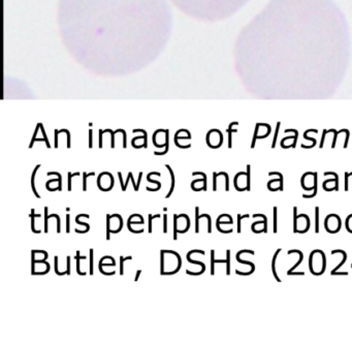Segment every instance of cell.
Here are the masks:
<instances>
[{
    "mask_svg": "<svg viewBox=\"0 0 352 340\" xmlns=\"http://www.w3.org/2000/svg\"><path fill=\"white\" fill-rule=\"evenodd\" d=\"M196 252H199V253H200V254H202V255H204V250H191V251H189L188 253H187V255H186L187 260H188V263H190V264L198 265V266H200V267H201V268L204 269V270H206V265H204V263H201V262H195V260H191L190 255H191L192 253H196Z\"/></svg>",
    "mask_w": 352,
    "mask_h": 340,
    "instance_id": "cell-13",
    "label": "cell"
},
{
    "mask_svg": "<svg viewBox=\"0 0 352 340\" xmlns=\"http://www.w3.org/2000/svg\"><path fill=\"white\" fill-rule=\"evenodd\" d=\"M297 207L293 208V232L298 234H305L309 231L311 220L307 214L297 215Z\"/></svg>",
    "mask_w": 352,
    "mask_h": 340,
    "instance_id": "cell-3",
    "label": "cell"
},
{
    "mask_svg": "<svg viewBox=\"0 0 352 340\" xmlns=\"http://www.w3.org/2000/svg\"><path fill=\"white\" fill-rule=\"evenodd\" d=\"M234 187L238 191L250 190L251 185V166L247 164V172H240L234 176Z\"/></svg>",
    "mask_w": 352,
    "mask_h": 340,
    "instance_id": "cell-4",
    "label": "cell"
},
{
    "mask_svg": "<svg viewBox=\"0 0 352 340\" xmlns=\"http://www.w3.org/2000/svg\"><path fill=\"white\" fill-rule=\"evenodd\" d=\"M80 217H86V218H90V216H89L88 214H79L78 216H76V222L78 224H80V225H84V226H86V228H87V231H88L89 232V230H90V224L89 223H87V222H82V221H80Z\"/></svg>",
    "mask_w": 352,
    "mask_h": 340,
    "instance_id": "cell-22",
    "label": "cell"
},
{
    "mask_svg": "<svg viewBox=\"0 0 352 340\" xmlns=\"http://www.w3.org/2000/svg\"><path fill=\"white\" fill-rule=\"evenodd\" d=\"M66 263H67V270H66V272H67V275L70 274V256H67V258H66Z\"/></svg>",
    "mask_w": 352,
    "mask_h": 340,
    "instance_id": "cell-45",
    "label": "cell"
},
{
    "mask_svg": "<svg viewBox=\"0 0 352 340\" xmlns=\"http://www.w3.org/2000/svg\"><path fill=\"white\" fill-rule=\"evenodd\" d=\"M34 211H35L34 209H31V213H30V215H29V216L31 217V231L34 233V234H39L40 231L35 230V224H34V219H35V217H40L41 215H40V214H34Z\"/></svg>",
    "mask_w": 352,
    "mask_h": 340,
    "instance_id": "cell-18",
    "label": "cell"
},
{
    "mask_svg": "<svg viewBox=\"0 0 352 340\" xmlns=\"http://www.w3.org/2000/svg\"><path fill=\"white\" fill-rule=\"evenodd\" d=\"M39 168H40V164H37V166L34 168L33 173H32V175H31V188H32V190H33L34 196H35L37 198H40V196L37 193V191H36V189H35V175H36V172H37Z\"/></svg>",
    "mask_w": 352,
    "mask_h": 340,
    "instance_id": "cell-16",
    "label": "cell"
},
{
    "mask_svg": "<svg viewBox=\"0 0 352 340\" xmlns=\"http://www.w3.org/2000/svg\"><path fill=\"white\" fill-rule=\"evenodd\" d=\"M111 228H112V223H111V215H106V240L111 239Z\"/></svg>",
    "mask_w": 352,
    "mask_h": 340,
    "instance_id": "cell-25",
    "label": "cell"
},
{
    "mask_svg": "<svg viewBox=\"0 0 352 340\" xmlns=\"http://www.w3.org/2000/svg\"><path fill=\"white\" fill-rule=\"evenodd\" d=\"M89 252H90V274L93 275V249L92 248H90Z\"/></svg>",
    "mask_w": 352,
    "mask_h": 340,
    "instance_id": "cell-41",
    "label": "cell"
},
{
    "mask_svg": "<svg viewBox=\"0 0 352 340\" xmlns=\"http://www.w3.org/2000/svg\"><path fill=\"white\" fill-rule=\"evenodd\" d=\"M293 139L294 140V143H293V148H295L296 146V140H297V131L295 130V136H287V138L283 139L282 141H281V147L282 148H289V147H292V143H289L290 140H292Z\"/></svg>",
    "mask_w": 352,
    "mask_h": 340,
    "instance_id": "cell-12",
    "label": "cell"
},
{
    "mask_svg": "<svg viewBox=\"0 0 352 340\" xmlns=\"http://www.w3.org/2000/svg\"><path fill=\"white\" fill-rule=\"evenodd\" d=\"M309 269L315 276H319L324 273L326 269V256L320 249H315L309 256Z\"/></svg>",
    "mask_w": 352,
    "mask_h": 340,
    "instance_id": "cell-1",
    "label": "cell"
},
{
    "mask_svg": "<svg viewBox=\"0 0 352 340\" xmlns=\"http://www.w3.org/2000/svg\"><path fill=\"white\" fill-rule=\"evenodd\" d=\"M277 211H278V208H277L276 206L274 207V233L275 234H277V232H278V225H277Z\"/></svg>",
    "mask_w": 352,
    "mask_h": 340,
    "instance_id": "cell-36",
    "label": "cell"
},
{
    "mask_svg": "<svg viewBox=\"0 0 352 340\" xmlns=\"http://www.w3.org/2000/svg\"><path fill=\"white\" fill-rule=\"evenodd\" d=\"M127 260H132V256H127V258L120 256V275L124 274V262Z\"/></svg>",
    "mask_w": 352,
    "mask_h": 340,
    "instance_id": "cell-31",
    "label": "cell"
},
{
    "mask_svg": "<svg viewBox=\"0 0 352 340\" xmlns=\"http://www.w3.org/2000/svg\"><path fill=\"white\" fill-rule=\"evenodd\" d=\"M315 233H319V207H315Z\"/></svg>",
    "mask_w": 352,
    "mask_h": 340,
    "instance_id": "cell-23",
    "label": "cell"
},
{
    "mask_svg": "<svg viewBox=\"0 0 352 340\" xmlns=\"http://www.w3.org/2000/svg\"><path fill=\"white\" fill-rule=\"evenodd\" d=\"M52 175H55V176H57L59 178L58 190H59V191H61V190H62V177H61V175L59 174V173H57V172H48V173H47V176H52Z\"/></svg>",
    "mask_w": 352,
    "mask_h": 340,
    "instance_id": "cell-27",
    "label": "cell"
},
{
    "mask_svg": "<svg viewBox=\"0 0 352 340\" xmlns=\"http://www.w3.org/2000/svg\"><path fill=\"white\" fill-rule=\"evenodd\" d=\"M165 168L168 169L169 174H170V189H169V191H168V193L165 196V198H170V196L172 194V191H174V188H175V174H174V171H172V169L170 168L169 164H165Z\"/></svg>",
    "mask_w": 352,
    "mask_h": 340,
    "instance_id": "cell-15",
    "label": "cell"
},
{
    "mask_svg": "<svg viewBox=\"0 0 352 340\" xmlns=\"http://www.w3.org/2000/svg\"><path fill=\"white\" fill-rule=\"evenodd\" d=\"M211 274H215V250H211Z\"/></svg>",
    "mask_w": 352,
    "mask_h": 340,
    "instance_id": "cell-30",
    "label": "cell"
},
{
    "mask_svg": "<svg viewBox=\"0 0 352 340\" xmlns=\"http://www.w3.org/2000/svg\"><path fill=\"white\" fill-rule=\"evenodd\" d=\"M217 173H213V190L216 191L217 190Z\"/></svg>",
    "mask_w": 352,
    "mask_h": 340,
    "instance_id": "cell-42",
    "label": "cell"
},
{
    "mask_svg": "<svg viewBox=\"0 0 352 340\" xmlns=\"http://www.w3.org/2000/svg\"><path fill=\"white\" fill-rule=\"evenodd\" d=\"M281 248H279V249L276 250V252H275L274 256H273V260H272V271H273V274H274V277L275 279L277 280L278 282H281V279L279 278L278 276V273H277V267H276V262H277V256H278V254L280 253L281 251Z\"/></svg>",
    "mask_w": 352,
    "mask_h": 340,
    "instance_id": "cell-14",
    "label": "cell"
},
{
    "mask_svg": "<svg viewBox=\"0 0 352 340\" xmlns=\"http://www.w3.org/2000/svg\"><path fill=\"white\" fill-rule=\"evenodd\" d=\"M163 233L164 234L167 233V215H166V212H164L163 215Z\"/></svg>",
    "mask_w": 352,
    "mask_h": 340,
    "instance_id": "cell-40",
    "label": "cell"
},
{
    "mask_svg": "<svg viewBox=\"0 0 352 340\" xmlns=\"http://www.w3.org/2000/svg\"><path fill=\"white\" fill-rule=\"evenodd\" d=\"M324 176H334L332 179H327L322 183V187L325 191H332V190H339V177L337 173L334 172H325Z\"/></svg>",
    "mask_w": 352,
    "mask_h": 340,
    "instance_id": "cell-7",
    "label": "cell"
},
{
    "mask_svg": "<svg viewBox=\"0 0 352 340\" xmlns=\"http://www.w3.org/2000/svg\"><path fill=\"white\" fill-rule=\"evenodd\" d=\"M72 177H73V175H72V173H68V191H70L71 190V179Z\"/></svg>",
    "mask_w": 352,
    "mask_h": 340,
    "instance_id": "cell-43",
    "label": "cell"
},
{
    "mask_svg": "<svg viewBox=\"0 0 352 340\" xmlns=\"http://www.w3.org/2000/svg\"><path fill=\"white\" fill-rule=\"evenodd\" d=\"M337 251H339V252H342V253H343V260H341V263L338 265V266L336 267V268H334V269H332V272H330V274H332V276H334V275H336V273L338 272V270L341 268V267L343 266V265L345 264V263H346V260H347V253L344 251V250H337Z\"/></svg>",
    "mask_w": 352,
    "mask_h": 340,
    "instance_id": "cell-17",
    "label": "cell"
},
{
    "mask_svg": "<svg viewBox=\"0 0 352 340\" xmlns=\"http://www.w3.org/2000/svg\"><path fill=\"white\" fill-rule=\"evenodd\" d=\"M55 273H56L57 275H58V276H62V275H65V274H67V272H59V270H58V256H55Z\"/></svg>",
    "mask_w": 352,
    "mask_h": 340,
    "instance_id": "cell-37",
    "label": "cell"
},
{
    "mask_svg": "<svg viewBox=\"0 0 352 340\" xmlns=\"http://www.w3.org/2000/svg\"><path fill=\"white\" fill-rule=\"evenodd\" d=\"M92 131L90 130V139H89V148H92Z\"/></svg>",
    "mask_w": 352,
    "mask_h": 340,
    "instance_id": "cell-50",
    "label": "cell"
},
{
    "mask_svg": "<svg viewBox=\"0 0 352 340\" xmlns=\"http://www.w3.org/2000/svg\"><path fill=\"white\" fill-rule=\"evenodd\" d=\"M288 254H292V253H297L298 255H300V260H297V262L295 263V264L293 265V266L291 267V268L289 269V270L287 271V275H289V276H291V273L293 272L294 270H295L296 268H297V266L300 264V263L303 262V260H304V254H303V252L300 251V250H297V249H291L289 250V251L287 252Z\"/></svg>",
    "mask_w": 352,
    "mask_h": 340,
    "instance_id": "cell-10",
    "label": "cell"
},
{
    "mask_svg": "<svg viewBox=\"0 0 352 340\" xmlns=\"http://www.w3.org/2000/svg\"><path fill=\"white\" fill-rule=\"evenodd\" d=\"M163 211H164V212H166V211H167V208H166V207H164V208H163Z\"/></svg>",
    "mask_w": 352,
    "mask_h": 340,
    "instance_id": "cell-53",
    "label": "cell"
},
{
    "mask_svg": "<svg viewBox=\"0 0 352 340\" xmlns=\"http://www.w3.org/2000/svg\"><path fill=\"white\" fill-rule=\"evenodd\" d=\"M342 226V220L339 215L329 214L324 219V228L329 234H337L341 230Z\"/></svg>",
    "mask_w": 352,
    "mask_h": 340,
    "instance_id": "cell-5",
    "label": "cell"
},
{
    "mask_svg": "<svg viewBox=\"0 0 352 340\" xmlns=\"http://www.w3.org/2000/svg\"><path fill=\"white\" fill-rule=\"evenodd\" d=\"M226 258H227V263H226V274H230V250H226Z\"/></svg>",
    "mask_w": 352,
    "mask_h": 340,
    "instance_id": "cell-33",
    "label": "cell"
},
{
    "mask_svg": "<svg viewBox=\"0 0 352 340\" xmlns=\"http://www.w3.org/2000/svg\"><path fill=\"white\" fill-rule=\"evenodd\" d=\"M142 176H143V172H140V174H138V180H137V183H136V187H137V190H138V188H140V181H142Z\"/></svg>",
    "mask_w": 352,
    "mask_h": 340,
    "instance_id": "cell-49",
    "label": "cell"
},
{
    "mask_svg": "<svg viewBox=\"0 0 352 340\" xmlns=\"http://www.w3.org/2000/svg\"><path fill=\"white\" fill-rule=\"evenodd\" d=\"M223 142V136L219 130L215 129V136H213V134L211 131H209L208 136H207V143H208V146L211 148H219V147L222 145Z\"/></svg>",
    "mask_w": 352,
    "mask_h": 340,
    "instance_id": "cell-9",
    "label": "cell"
},
{
    "mask_svg": "<svg viewBox=\"0 0 352 340\" xmlns=\"http://www.w3.org/2000/svg\"><path fill=\"white\" fill-rule=\"evenodd\" d=\"M131 176H132V173H131V172H129V173H128V178H127V181H126V182H125V185H124V190H123V191H126V189H127V185H128V182H129V180H130V179H131Z\"/></svg>",
    "mask_w": 352,
    "mask_h": 340,
    "instance_id": "cell-46",
    "label": "cell"
},
{
    "mask_svg": "<svg viewBox=\"0 0 352 340\" xmlns=\"http://www.w3.org/2000/svg\"><path fill=\"white\" fill-rule=\"evenodd\" d=\"M44 233H48V220H49V217H48V207H44Z\"/></svg>",
    "mask_w": 352,
    "mask_h": 340,
    "instance_id": "cell-39",
    "label": "cell"
},
{
    "mask_svg": "<svg viewBox=\"0 0 352 340\" xmlns=\"http://www.w3.org/2000/svg\"><path fill=\"white\" fill-rule=\"evenodd\" d=\"M168 151V130H165V150L162 152H154L155 155H164Z\"/></svg>",
    "mask_w": 352,
    "mask_h": 340,
    "instance_id": "cell-29",
    "label": "cell"
},
{
    "mask_svg": "<svg viewBox=\"0 0 352 340\" xmlns=\"http://www.w3.org/2000/svg\"><path fill=\"white\" fill-rule=\"evenodd\" d=\"M140 273H142V270H137V272H136V276H135V281H137L138 280V278H140Z\"/></svg>",
    "mask_w": 352,
    "mask_h": 340,
    "instance_id": "cell-51",
    "label": "cell"
},
{
    "mask_svg": "<svg viewBox=\"0 0 352 340\" xmlns=\"http://www.w3.org/2000/svg\"><path fill=\"white\" fill-rule=\"evenodd\" d=\"M76 272H78V274L86 275V272H82V271L80 270V260H86V256H81L80 250H78V251H76Z\"/></svg>",
    "mask_w": 352,
    "mask_h": 340,
    "instance_id": "cell-20",
    "label": "cell"
},
{
    "mask_svg": "<svg viewBox=\"0 0 352 340\" xmlns=\"http://www.w3.org/2000/svg\"><path fill=\"white\" fill-rule=\"evenodd\" d=\"M69 214L66 215V233H69L70 231V225H69Z\"/></svg>",
    "mask_w": 352,
    "mask_h": 340,
    "instance_id": "cell-44",
    "label": "cell"
},
{
    "mask_svg": "<svg viewBox=\"0 0 352 340\" xmlns=\"http://www.w3.org/2000/svg\"><path fill=\"white\" fill-rule=\"evenodd\" d=\"M148 217H149V228H148V231H149V233L151 234V233H152V220L154 219V218L160 217V214H156V215H154V216H152L151 214H149Z\"/></svg>",
    "mask_w": 352,
    "mask_h": 340,
    "instance_id": "cell-38",
    "label": "cell"
},
{
    "mask_svg": "<svg viewBox=\"0 0 352 340\" xmlns=\"http://www.w3.org/2000/svg\"><path fill=\"white\" fill-rule=\"evenodd\" d=\"M118 176H119V179H120V183H121V189H122V191L124 190V183H123V179H122V174H121L120 172L118 173Z\"/></svg>",
    "mask_w": 352,
    "mask_h": 340,
    "instance_id": "cell-47",
    "label": "cell"
},
{
    "mask_svg": "<svg viewBox=\"0 0 352 340\" xmlns=\"http://www.w3.org/2000/svg\"><path fill=\"white\" fill-rule=\"evenodd\" d=\"M199 207H195V233H199Z\"/></svg>",
    "mask_w": 352,
    "mask_h": 340,
    "instance_id": "cell-24",
    "label": "cell"
},
{
    "mask_svg": "<svg viewBox=\"0 0 352 340\" xmlns=\"http://www.w3.org/2000/svg\"><path fill=\"white\" fill-rule=\"evenodd\" d=\"M278 130H279V124H278V127H277V130H276V134H275L274 142H273L272 148H275V147H276V140H277V136H278Z\"/></svg>",
    "mask_w": 352,
    "mask_h": 340,
    "instance_id": "cell-48",
    "label": "cell"
},
{
    "mask_svg": "<svg viewBox=\"0 0 352 340\" xmlns=\"http://www.w3.org/2000/svg\"><path fill=\"white\" fill-rule=\"evenodd\" d=\"M318 184V174L316 172H307L302 176L300 185L305 190H313L315 185Z\"/></svg>",
    "mask_w": 352,
    "mask_h": 340,
    "instance_id": "cell-6",
    "label": "cell"
},
{
    "mask_svg": "<svg viewBox=\"0 0 352 340\" xmlns=\"http://www.w3.org/2000/svg\"><path fill=\"white\" fill-rule=\"evenodd\" d=\"M345 226H346L347 231L352 234V214L348 215L346 218V222H345Z\"/></svg>",
    "mask_w": 352,
    "mask_h": 340,
    "instance_id": "cell-32",
    "label": "cell"
},
{
    "mask_svg": "<svg viewBox=\"0 0 352 340\" xmlns=\"http://www.w3.org/2000/svg\"><path fill=\"white\" fill-rule=\"evenodd\" d=\"M317 188H318V184L315 185L314 189H313V193H311V194H306V193H304L302 196H303L304 198H314V196H316L317 192H318V189H317Z\"/></svg>",
    "mask_w": 352,
    "mask_h": 340,
    "instance_id": "cell-35",
    "label": "cell"
},
{
    "mask_svg": "<svg viewBox=\"0 0 352 340\" xmlns=\"http://www.w3.org/2000/svg\"><path fill=\"white\" fill-rule=\"evenodd\" d=\"M250 217V215L249 214H245V215H238V233L240 234L241 232H242V228H241V221H242L243 218H249Z\"/></svg>",
    "mask_w": 352,
    "mask_h": 340,
    "instance_id": "cell-34",
    "label": "cell"
},
{
    "mask_svg": "<svg viewBox=\"0 0 352 340\" xmlns=\"http://www.w3.org/2000/svg\"><path fill=\"white\" fill-rule=\"evenodd\" d=\"M242 253H250V254H254V251L253 250H241V251H239L238 253H236V260H238V263H240V264H244V265H248V266H250L251 268H252L253 271H255V265L253 264V263L251 262H248V260H243L240 258V255Z\"/></svg>",
    "mask_w": 352,
    "mask_h": 340,
    "instance_id": "cell-11",
    "label": "cell"
},
{
    "mask_svg": "<svg viewBox=\"0 0 352 340\" xmlns=\"http://www.w3.org/2000/svg\"><path fill=\"white\" fill-rule=\"evenodd\" d=\"M178 220L179 216L177 214L174 215V240L178 239Z\"/></svg>",
    "mask_w": 352,
    "mask_h": 340,
    "instance_id": "cell-26",
    "label": "cell"
},
{
    "mask_svg": "<svg viewBox=\"0 0 352 340\" xmlns=\"http://www.w3.org/2000/svg\"><path fill=\"white\" fill-rule=\"evenodd\" d=\"M278 175V179H272L268 182V188L271 191H282L283 190V175L279 172H271L268 173V176H276Z\"/></svg>",
    "mask_w": 352,
    "mask_h": 340,
    "instance_id": "cell-8",
    "label": "cell"
},
{
    "mask_svg": "<svg viewBox=\"0 0 352 340\" xmlns=\"http://www.w3.org/2000/svg\"><path fill=\"white\" fill-rule=\"evenodd\" d=\"M69 210H70V208H69V207H67V208H66V212H69Z\"/></svg>",
    "mask_w": 352,
    "mask_h": 340,
    "instance_id": "cell-52",
    "label": "cell"
},
{
    "mask_svg": "<svg viewBox=\"0 0 352 340\" xmlns=\"http://www.w3.org/2000/svg\"><path fill=\"white\" fill-rule=\"evenodd\" d=\"M95 175V173L94 172H92V173H89V174H87V173H83V190H84V191H86L87 190V178H88V177H91V176H94Z\"/></svg>",
    "mask_w": 352,
    "mask_h": 340,
    "instance_id": "cell-28",
    "label": "cell"
},
{
    "mask_svg": "<svg viewBox=\"0 0 352 340\" xmlns=\"http://www.w3.org/2000/svg\"><path fill=\"white\" fill-rule=\"evenodd\" d=\"M352 186V173H345V190L348 191Z\"/></svg>",
    "mask_w": 352,
    "mask_h": 340,
    "instance_id": "cell-21",
    "label": "cell"
},
{
    "mask_svg": "<svg viewBox=\"0 0 352 340\" xmlns=\"http://www.w3.org/2000/svg\"><path fill=\"white\" fill-rule=\"evenodd\" d=\"M154 176V175H157V176H160V173H158V172H151L150 174H148V176H147V181H148V182H150V183H154V184H157L158 186H157V189H156V191L157 190H159L160 188H161V183L159 182V181H157V180H152V179H151V176Z\"/></svg>",
    "mask_w": 352,
    "mask_h": 340,
    "instance_id": "cell-19",
    "label": "cell"
},
{
    "mask_svg": "<svg viewBox=\"0 0 352 340\" xmlns=\"http://www.w3.org/2000/svg\"><path fill=\"white\" fill-rule=\"evenodd\" d=\"M161 266H160V274L161 275H172L179 272L182 266V260L180 254H177L174 260H168V258L164 253V250H161Z\"/></svg>",
    "mask_w": 352,
    "mask_h": 340,
    "instance_id": "cell-2",
    "label": "cell"
}]
</instances>
